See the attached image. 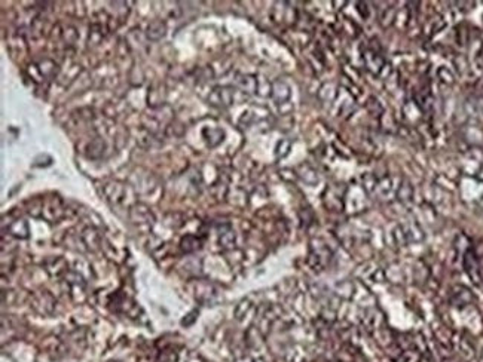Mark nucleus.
Returning a JSON list of instances; mask_svg holds the SVG:
<instances>
[{
	"label": "nucleus",
	"mask_w": 483,
	"mask_h": 362,
	"mask_svg": "<svg viewBox=\"0 0 483 362\" xmlns=\"http://www.w3.org/2000/svg\"><path fill=\"white\" fill-rule=\"evenodd\" d=\"M167 33V26L165 23L162 21H153L149 24L147 30H146V34L150 40H159V39H162Z\"/></svg>",
	"instance_id": "f257e3e1"
},
{
	"label": "nucleus",
	"mask_w": 483,
	"mask_h": 362,
	"mask_svg": "<svg viewBox=\"0 0 483 362\" xmlns=\"http://www.w3.org/2000/svg\"><path fill=\"white\" fill-rule=\"evenodd\" d=\"M216 97H217V100H214L211 104H222V106H229V104L232 103V94H230V90H229V89H226V88H219V89H216L214 92L211 94V97H210V98H216Z\"/></svg>",
	"instance_id": "f03ea898"
}]
</instances>
